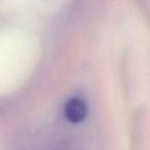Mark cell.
I'll return each mask as SVG.
<instances>
[{
    "label": "cell",
    "mask_w": 150,
    "mask_h": 150,
    "mask_svg": "<svg viewBox=\"0 0 150 150\" xmlns=\"http://www.w3.org/2000/svg\"><path fill=\"white\" fill-rule=\"evenodd\" d=\"M88 114V107L86 103L79 98H72L65 106V116L69 121L78 123L86 118Z\"/></svg>",
    "instance_id": "1"
}]
</instances>
